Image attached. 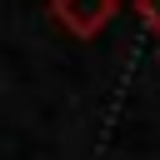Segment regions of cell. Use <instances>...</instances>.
<instances>
[{"instance_id": "obj_2", "label": "cell", "mask_w": 160, "mask_h": 160, "mask_svg": "<svg viewBox=\"0 0 160 160\" xmlns=\"http://www.w3.org/2000/svg\"><path fill=\"white\" fill-rule=\"evenodd\" d=\"M135 15L145 20V30L160 40V0H135Z\"/></svg>"}, {"instance_id": "obj_1", "label": "cell", "mask_w": 160, "mask_h": 160, "mask_svg": "<svg viewBox=\"0 0 160 160\" xmlns=\"http://www.w3.org/2000/svg\"><path fill=\"white\" fill-rule=\"evenodd\" d=\"M50 15L60 20L65 35L90 40V35H100L115 20V0H50Z\"/></svg>"}]
</instances>
